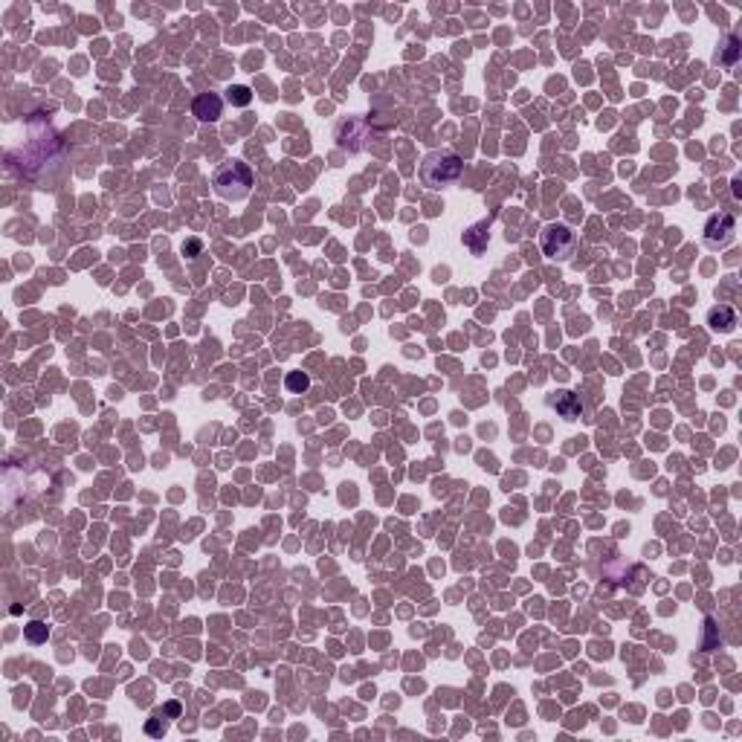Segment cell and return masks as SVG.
Instances as JSON below:
<instances>
[{
	"instance_id": "1",
	"label": "cell",
	"mask_w": 742,
	"mask_h": 742,
	"mask_svg": "<svg viewBox=\"0 0 742 742\" xmlns=\"http://www.w3.org/2000/svg\"><path fill=\"white\" fill-rule=\"evenodd\" d=\"M461 171H464L461 157H455L453 151H432L421 163V180L429 189H444L461 177Z\"/></svg>"
},
{
	"instance_id": "2",
	"label": "cell",
	"mask_w": 742,
	"mask_h": 742,
	"mask_svg": "<svg viewBox=\"0 0 742 742\" xmlns=\"http://www.w3.org/2000/svg\"><path fill=\"white\" fill-rule=\"evenodd\" d=\"M212 186H215V192L221 195L224 200H241V197H247V192H249V186H252V171H249V165L241 163V160L224 163L221 168L215 171Z\"/></svg>"
},
{
	"instance_id": "3",
	"label": "cell",
	"mask_w": 742,
	"mask_h": 742,
	"mask_svg": "<svg viewBox=\"0 0 742 742\" xmlns=\"http://www.w3.org/2000/svg\"><path fill=\"white\" fill-rule=\"evenodd\" d=\"M574 232L565 227V224H551V227H545V232H542V252L548 255V258H557V261H565L572 255V249H574Z\"/></svg>"
},
{
	"instance_id": "4",
	"label": "cell",
	"mask_w": 742,
	"mask_h": 742,
	"mask_svg": "<svg viewBox=\"0 0 742 742\" xmlns=\"http://www.w3.org/2000/svg\"><path fill=\"white\" fill-rule=\"evenodd\" d=\"M733 232H736V217L731 212H719V215L711 217L708 227H705V241H708V247L722 249V247L731 244Z\"/></svg>"
},
{
	"instance_id": "5",
	"label": "cell",
	"mask_w": 742,
	"mask_h": 742,
	"mask_svg": "<svg viewBox=\"0 0 742 742\" xmlns=\"http://www.w3.org/2000/svg\"><path fill=\"white\" fill-rule=\"evenodd\" d=\"M221 108H224L221 96L200 93V96L195 99V105H192V113H195L200 122H217V119H221Z\"/></svg>"
},
{
	"instance_id": "6",
	"label": "cell",
	"mask_w": 742,
	"mask_h": 742,
	"mask_svg": "<svg viewBox=\"0 0 742 742\" xmlns=\"http://www.w3.org/2000/svg\"><path fill=\"white\" fill-rule=\"evenodd\" d=\"M708 325H711L713 331H722V334L733 331V328H736V314H733V308H728V304H719V308H713V311L708 314Z\"/></svg>"
},
{
	"instance_id": "7",
	"label": "cell",
	"mask_w": 742,
	"mask_h": 742,
	"mask_svg": "<svg viewBox=\"0 0 742 742\" xmlns=\"http://www.w3.org/2000/svg\"><path fill=\"white\" fill-rule=\"evenodd\" d=\"M554 406L569 418V421H574V418H580V412H583V406L577 403V398L572 395V391H562V398L560 401H554Z\"/></svg>"
},
{
	"instance_id": "8",
	"label": "cell",
	"mask_w": 742,
	"mask_h": 742,
	"mask_svg": "<svg viewBox=\"0 0 742 742\" xmlns=\"http://www.w3.org/2000/svg\"><path fill=\"white\" fill-rule=\"evenodd\" d=\"M227 99H230V105H235V108H247V105L252 102V91H249V87H244V84H232L230 91H227Z\"/></svg>"
},
{
	"instance_id": "9",
	"label": "cell",
	"mask_w": 742,
	"mask_h": 742,
	"mask_svg": "<svg viewBox=\"0 0 742 742\" xmlns=\"http://www.w3.org/2000/svg\"><path fill=\"white\" fill-rule=\"evenodd\" d=\"M24 632H26V641H29V644H43V641L50 638V627H47V624H41V621L26 624Z\"/></svg>"
},
{
	"instance_id": "10",
	"label": "cell",
	"mask_w": 742,
	"mask_h": 742,
	"mask_svg": "<svg viewBox=\"0 0 742 742\" xmlns=\"http://www.w3.org/2000/svg\"><path fill=\"white\" fill-rule=\"evenodd\" d=\"M284 386L293 391V395H302V391H308V386H311V377L304 374V371H290V374H287V380H284Z\"/></svg>"
},
{
	"instance_id": "11",
	"label": "cell",
	"mask_w": 742,
	"mask_h": 742,
	"mask_svg": "<svg viewBox=\"0 0 742 742\" xmlns=\"http://www.w3.org/2000/svg\"><path fill=\"white\" fill-rule=\"evenodd\" d=\"M186 249H189V252H197L200 244H197V241H189V244H183V252H186Z\"/></svg>"
}]
</instances>
